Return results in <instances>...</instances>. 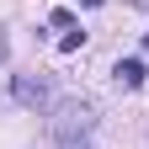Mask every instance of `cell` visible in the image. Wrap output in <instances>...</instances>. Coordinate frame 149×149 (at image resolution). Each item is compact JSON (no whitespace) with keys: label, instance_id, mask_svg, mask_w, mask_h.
I'll use <instances>...</instances> for the list:
<instances>
[{"label":"cell","instance_id":"cell-1","mask_svg":"<svg viewBox=\"0 0 149 149\" xmlns=\"http://www.w3.org/2000/svg\"><path fill=\"white\" fill-rule=\"evenodd\" d=\"M96 128V112L85 101H64L59 117H53V149H80V139Z\"/></svg>","mask_w":149,"mask_h":149},{"label":"cell","instance_id":"cell-2","mask_svg":"<svg viewBox=\"0 0 149 149\" xmlns=\"http://www.w3.org/2000/svg\"><path fill=\"white\" fill-rule=\"evenodd\" d=\"M11 96L32 112H43L53 107V85H48V74H11Z\"/></svg>","mask_w":149,"mask_h":149},{"label":"cell","instance_id":"cell-3","mask_svg":"<svg viewBox=\"0 0 149 149\" xmlns=\"http://www.w3.org/2000/svg\"><path fill=\"white\" fill-rule=\"evenodd\" d=\"M144 74H149V69H144V59H117V85L139 91V85H144Z\"/></svg>","mask_w":149,"mask_h":149},{"label":"cell","instance_id":"cell-4","mask_svg":"<svg viewBox=\"0 0 149 149\" xmlns=\"http://www.w3.org/2000/svg\"><path fill=\"white\" fill-rule=\"evenodd\" d=\"M59 48H64V53H80V48H85V32H64Z\"/></svg>","mask_w":149,"mask_h":149},{"label":"cell","instance_id":"cell-5","mask_svg":"<svg viewBox=\"0 0 149 149\" xmlns=\"http://www.w3.org/2000/svg\"><path fill=\"white\" fill-rule=\"evenodd\" d=\"M144 53H149V37H144Z\"/></svg>","mask_w":149,"mask_h":149}]
</instances>
